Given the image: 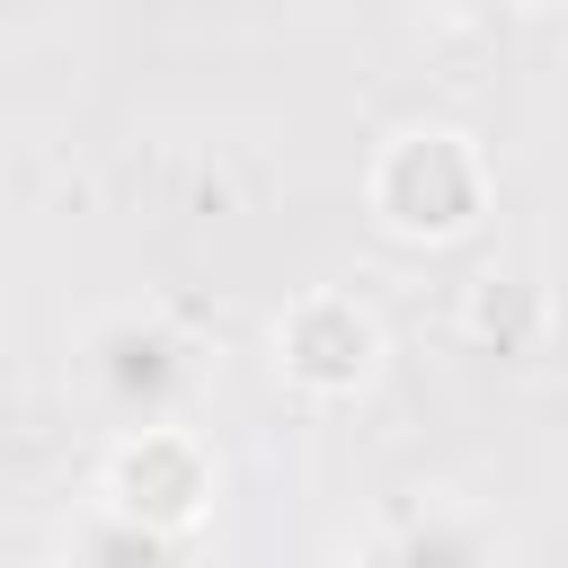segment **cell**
<instances>
[{
    "label": "cell",
    "mask_w": 568,
    "mask_h": 568,
    "mask_svg": "<svg viewBox=\"0 0 568 568\" xmlns=\"http://www.w3.org/2000/svg\"><path fill=\"white\" fill-rule=\"evenodd\" d=\"M169 355H178V346H169L160 328H115V337L98 346V373H106V382H124V390L151 408V399L178 382V364H169Z\"/></svg>",
    "instance_id": "cell-1"
},
{
    "label": "cell",
    "mask_w": 568,
    "mask_h": 568,
    "mask_svg": "<svg viewBox=\"0 0 568 568\" xmlns=\"http://www.w3.org/2000/svg\"><path fill=\"white\" fill-rule=\"evenodd\" d=\"M382 568H470V541H462L453 524H426V532H408Z\"/></svg>",
    "instance_id": "cell-2"
}]
</instances>
